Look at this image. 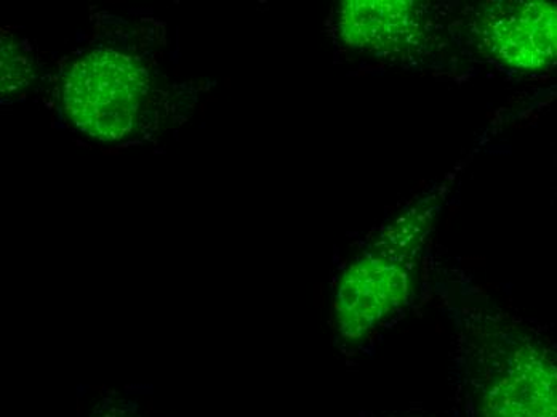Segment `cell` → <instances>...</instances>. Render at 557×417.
Here are the masks:
<instances>
[{"label":"cell","instance_id":"1","mask_svg":"<svg viewBox=\"0 0 557 417\" xmlns=\"http://www.w3.org/2000/svg\"><path fill=\"white\" fill-rule=\"evenodd\" d=\"M458 378L470 417H557V352L506 314L455 305Z\"/></svg>","mask_w":557,"mask_h":417},{"label":"cell","instance_id":"2","mask_svg":"<svg viewBox=\"0 0 557 417\" xmlns=\"http://www.w3.org/2000/svg\"><path fill=\"white\" fill-rule=\"evenodd\" d=\"M461 165L428 186L383 223L339 277L334 301L335 329L358 344L393 321L412 301L421 257Z\"/></svg>","mask_w":557,"mask_h":417},{"label":"cell","instance_id":"3","mask_svg":"<svg viewBox=\"0 0 557 417\" xmlns=\"http://www.w3.org/2000/svg\"><path fill=\"white\" fill-rule=\"evenodd\" d=\"M168 98L154 59L115 37L74 57L61 81L66 120L104 144L148 137L161 122Z\"/></svg>","mask_w":557,"mask_h":417},{"label":"cell","instance_id":"4","mask_svg":"<svg viewBox=\"0 0 557 417\" xmlns=\"http://www.w3.org/2000/svg\"><path fill=\"white\" fill-rule=\"evenodd\" d=\"M457 3L424 0H345L332 10L336 46L361 59L421 73L461 70L463 50L455 39Z\"/></svg>","mask_w":557,"mask_h":417},{"label":"cell","instance_id":"5","mask_svg":"<svg viewBox=\"0 0 557 417\" xmlns=\"http://www.w3.org/2000/svg\"><path fill=\"white\" fill-rule=\"evenodd\" d=\"M455 39L470 60L503 73L535 74L557 66V3L492 0L457 3Z\"/></svg>","mask_w":557,"mask_h":417},{"label":"cell","instance_id":"6","mask_svg":"<svg viewBox=\"0 0 557 417\" xmlns=\"http://www.w3.org/2000/svg\"><path fill=\"white\" fill-rule=\"evenodd\" d=\"M30 76L28 57L22 50L15 49L12 44L3 42L2 47V90L12 94L20 86H26Z\"/></svg>","mask_w":557,"mask_h":417}]
</instances>
